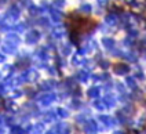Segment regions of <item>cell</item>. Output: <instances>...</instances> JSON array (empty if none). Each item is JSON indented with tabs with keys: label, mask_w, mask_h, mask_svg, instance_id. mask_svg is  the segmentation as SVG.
Wrapping results in <instances>:
<instances>
[{
	"label": "cell",
	"mask_w": 146,
	"mask_h": 134,
	"mask_svg": "<svg viewBox=\"0 0 146 134\" xmlns=\"http://www.w3.org/2000/svg\"><path fill=\"white\" fill-rule=\"evenodd\" d=\"M95 26V21L87 17H81V15H74L73 14L69 21V31L72 35V39L74 37V35H83L90 32L92 28Z\"/></svg>",
	"instance_id": "obj_1"
}]
</instances>
